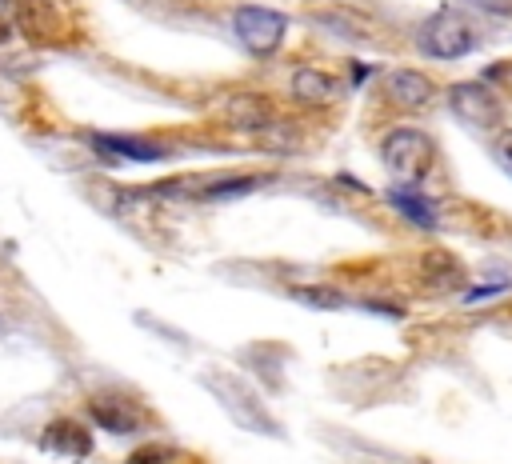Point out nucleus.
Segmentation results:
<instances>
[{"label":"nucleus","instance_id":"f257e3e1","mask_svg":"<svg viewBox=\"0 0 512 464\" xmlns=\"http://www.w3.org/2000/svg\"><path fill=\"white\" fill-rule=\"evenodd\" d=\"M416 44L432 60H460L476 48V32H472V24L460 8H440L420 24Z\"/></svg>","mask_w":512,"mask_h":464},{"label":"nucleus","instance_id":"f03ea898","mask_svg":"<svg viewBox=\"0 0 512 464\" xmlns=\"http://www.w3.org/2000/svg\"><path fill=\"white\" fill-rule=\"evenodd\" d=\"M380 160L392 176H400L404 184H420L428 172H432V160H436V148L432 140L420 132V128H392L384 140H380Z\"/></svg>","mask_w":512,"mask_h":464},{"label":"nucleus","instance_id":"7ed1b4c3","mask_svg":"<svg viewBox=\"0 0 512 464\" xmlns=\"http://www.w3.org/2000/svg\"><path fill=\"white\" fill-rule=\"evenodd\" d=\"M232 28H236V36L244 40L248 52L268 56V52L280 48V40L288 32V16L276 12V8H264V4H240L236 16H232Z\"/></svg>","mask_w":512,"mask_h":464},{"label":"nucleus","instance_id":"20e7f679","mask_svg":"<svg viewBox=\"0 0 512 464\" xmlns=\"http://www.w3.org/2000/svg\"><path fill=\"white\" fill-rule=\"evenodd\" d=\"M204 384L216 392V400L224 404V412L240 424V428H260V432H276L272 428V420L260 412V404H256V396L236 380V376H220V372H208L204 376Z\"/></svg>","mask_w":512,"mask_h":464},{"label":"nucleus","instance_id":"39448f33","mask_svg":"<svg viewBox=\"0 0 512 464\" xmlns=\"http://www.w3.org/2000/svg\"><path fill=\"white\" fill-rule=\"evenodd\" d=\"M448 104H452V112H456L460 120H468V124H476V128H492V124L500 120V100H496L492 88L480 84V80L452 84V88H448Z\"/></svg>","mask_w":512,"mask_h":464},{"label":"nucleus","instance_id":"423d86ee","mask_svg":"<svg viewBox=\"0 0 512 464\" xmlns=\"http://www.w3.org/2000/svg\"><path fill=\"white\" fill-rule=\"evenodd\" d=\"M220 116H224L228 128H240V132H264V128L272 124V104H268V96L236 92V96H224Z\"/></svg>","mask_w":512,"mask_h":464},{"label":"nucleus","instance_id":"0eeeda50","mask_svg":"<svg viewBox=\"0 0 512 464\" xmlns=\"http://www.w3.org/2000/svg\"><path fill=\"white\" fill-rule=\"evenodd\" d=\"M88 416H92L100 428L120 432V436L144 428V412H140L128 396H92V400H88Z\"/></svg>","mask_w":512,"mask_h":464},{"label":"nucleus","instance_id":"6e6552de","mask_svg":"<svg viewBox=\"0 0 512 464\" xmlns=\"http://www.w3.org/2000/svg\"><path fill=\"white\" fill-rule=\"evenodd\" d=\"M40 448L52 456H68V460H84L92 452V436L84 432V424L76 420H52L40 436Z\"/></svg>","mask_w":512,"mask_h":464},{"label":"nucleus","instance_id":"1a4fd4ad","mask_svg":"<svg viewBox=\"0 0 512 464\" xmlns=\"http://www.w3.org/2000/svg\"><path fill=\"white\" fill-rule=\"evenodd\" d=\"M384 92L400 108H424L432 100V80L424 72H416V68H392L384 76Z\"/></svg>","mask_w":512,"mask_h":464},{"label":"nucleus","instance_id":"9d476101","mask_svg":"<svg viewBox=\"0 0 512 464\" xmlns=\"http://www.w3.org/2000/svg\"><path fill=\"white\" fill-rule=\"evenodd\" d=\"M104 152H116V156H128V160H160L168 156L164 144H152V140H140V136H116V132H96L92 136Z\"/></svg>","mask_w":512,"mask_h":464},{"label":"nucleus","instance_id":"9b49d317","mask_svg":"<svg viewBox=\"0 0 512 464\" xmlns=\"http://www.w3.org/2000/svg\"><path fill=\"white\" fill-rule=\"evenodd\" d=\"M332 92H336V84H332V76L320 72V68H300V72L292 76V96H296L300 104H328Z\"/></svg>","mask_w":512,"mask_h":464},{"label":"nucleus","instance_id":"f8f14e48","mask_svg":"<svg viewBox=\"0 0 512 464\" xmlns=\"http://www.w3.org/2000/svg\"><path fill=\"white\" fill-rule=\"evenodd\" d=\"M388 200H392V208L404 212L412 224H420V228H436V208H432V200H424L420 192H412V188H392Z\"/></svg>","mask_w":512,"mask_h":464},{"label":"nucleus","instance_id":"ddd939ff","mask_svg":"<svg viewBox=\"0 0 512 464\" xmlns=\"http://www.w3.org/2000/svg\"><path fill=\"white\" fill-rule=\"evenodd\" d=\"M268 176H232V180H212L196 192V200H232V196H244L252 188H260Z\"/></svg>","mask_w":512,"mask_h":464},{"label":"nucleus","instance_id":"4468645a","mask_svg":"<svg viewBox=\"0 0 512 464\" xmlns=\"http://www.w3.org/2000/svg\"><path fill=\"white\" fill-rule=\"evenodd\" d=\"M288 296H292V300H300V304H308V308H344V296H340L336 288H316V284H300V288H292Z\"/></svg>","mask_w":512,"mask_h":464},{"label":"nucleus","instance_id":"2eb2a0df","mask_svg":"<svg viewBox=\"0 0 512 464\" xmlns=\"http://www.w3.org/2000/svg\"><path fill=\"white\" fill-rule=\"evenodd\" d=\"M492 152H496L500 168L512 176V128H496V136H492Z\"/></svg>","mask_w":512,"mask_h":464},{"label":"nucleus","instance_id":"dca6fc26","mask_svg":"<svg viewBox=\"0 0 512 464\" xmlns=\"http://www.w3.org/2000/svg\"><path fill=\"white\" fill-rule=\"evenodd\" d=\"M172 460V452L168 448H160V444H148V448H140L128 464H168Z\"/></svg>","mask_w":512,"mask_h":464},{"label":"nucleus","instance_id":"f3484780","mask_svg":"<svg viewBox=\"0 0 512 464\" xmlns=\"http://www.w3.org/2000/svg\"><path fill=\"white\" fill-rule=\"evenodd\" d=\"M8 40H12V32H8V24H0V48H4Z\"/></svg>","mask_w":512,"mask_h":464}]
</instances>
